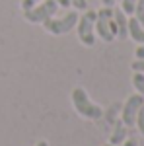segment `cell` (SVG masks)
Returning <instances> with one entry per match:
<instances>
[{
  "mask_svg": "<svg viewBox=\"0 0 144 146\" xmlns=\"http://www.w3.org/2000/svg\"><path fill=\"white\" fill-rule=\"evenodd\" d=\"M105 146H138V140H136V138H127L121 144H109V142H107Z\"/></svg>",
  "mask_w": 144,
  "mask_h": 146,
  "instance_id": "cell-17",
  "label": "cell"
},
{
  "mask_svg": "<svg viewBox=\"0 0 144 146\" xmlns=\"http://www.w3.org/2000/svg\"><path fill=\"white\" fill-rule=\"evenodd\" d=\"M58 10V4H56V0H43V2H39L37 6H33L31 10H25L23 12V16H25V20L31 23H43L45 20H49V18H53Z\"/></svg>",
  "mask_w": 144,
  "mask_h": 146,
  "instance_id": "cell-4",
  "label": "cell"
},
{
  "mask_svg": "<svg viewBox=\"0 0 144 146\" xmlns=\"http://www.w3.org/2000/svg\"><path fill=\"white\" fill-rule=\"evenodd\" d=\"M133 86L136 90V94L144 96V74L142 72H134L133 74Z\"/></svg>",
  "mask_w": 144,
  "mask_h": 146,
  "instance_id": "cell-10",
  "label": "cell"
},
{
  "mask_svg": "<svg viewBox=\"0 0 144 146\" xmlns=\"http://www.w3.org/2000/svg\"><path fill=\"white\" fill-rule=\"evenodd\" d=\"M35 146H49V144H47L45 140H41V142H37V144H35Z\"/></svg>",
  "mask_w": 144,
  "mask_h": 146,
  "instance_id": "cell-22",
  "label": "cell"
},
{
  "mask_svg": "<svg viewBox=\"0 0 144 146\" xmlns=\"http://www.w3.org/2000/svg\"><path fill=\"white\" fill-rule=\"evenodd\" d=\"M134 125H136V129H138V133L144 136V105L138 109V115H136V121H134Z\"/></svg>",
  "mask_w": 144,
  "mask_h": 146,
  "instance_id": "cell-13",
  "label": "cell"
},
{
  "mask_svg": "<svg viewBox=\"0 0 144 146\" xmlns=\"http://www.w3.org/2000/svg\"><path fill=\"white\" fill-rule=\"evenodd\" d=\"M131 68H133L134 72H142L144 74V58H136L133 64H131Z\"/></svg>",
  "mask_w": 144,
  "mask_h": 146,
  "instance_id": "cell-15",
  "label": "cell"
},
{
  "mask_svg": "<svg viewBox=\"0 0 144 146\" xmlns=\"http://www.w3.org/2000/svg\"><path fill=\"white\" fill-rule=\"evenodd\" d=\"M129 35H131L133 41L144 45V27L140 25V22L136 18H129Z\"/></svg>",
  "mask_w": 144,
  "mask_h": 146,
  "instance_id": "cell-9",
  "label": "cell"
},
{
  "mask_svg": "<svg viewBox=\"0 0 144 146\" xmlns=\"http://www.w3.org/2000/svg\"><path fill=\"white\" fill-rule=\"evenodd\" d=\"M134 55H136V58H144V45H140V47H138Z\"/></svg>",
  "mask_w": 144,
  "mask_h": 146,
  "instance_id": "cell-19",
  "label": "cell"
},
{
  "mask_svg": "<svg viewBox=\"0 0 144 146\" xmlns=\"http://www.w3.org/2000/svg\"><path fill=\"white\" fill-rule=\"evenodd\" d=\"M138 0H121V10L127 14V16H133L134 14V6H136Z\"/></svg>",
  "mask_w": 144,
  "mask_h": 146,
  "instance_id": "cell-12",
  "label": "cell"
},
{
  "mask_svg": "<svg viewBox=\"0 0 144 146\" xmlns=\"http://www.w3.org/2000/svg\"><path fill=\"white\" fill-rule=\"evenodd\" d=\"M103 2V6H109V8H113V4H115V0H101Z\"/></svg>",
  "mask_w": 144,
  "mask_h": 146,
  "instance_id": "cell-21",
  "label": "cell"
},
{
  "mask_svg": "<svg viewBox=\"0 0 144 146\" xmlns=\"http://www.w3.org/2000/svg\"><path fill=\"white\" fill-rule=\"evenodd\" d=\"M56 4L62 6V8H68V6H70V0H56Z\"/></svg>",
  "mask_w": 144,
  "mask_h": 146,
  "instance_id": "cell-20",
  "label": "cell"
},
{
  "mask_svg": "<svg viewBox=\"0 0 144 146\" xmlns=\"http://www.w3.org/2000/svg\"><path fill=\"white\" fill-rule=\"evenodd\" d=\"M76 23H78V14L76 12H68L64 18H58V20L49 18V20H45L43 25H45V29H47L49 33L62 35V33H68L72 27H76Z\"/></svg>",
  "mask_w": 144,
  "mask_h": 146,
  "instance_id": "cell-5",
  "label": "cell"
},
{
  "mask_svg": "<svg viewBox=\"0 0 144 146\" xmlns=\"http://www.w3.org/2000/svg\"><path fill=\"white\" fill-rule=\"evenodd\" d=\"M39 2H43V0H22V8H23V12L25 10H31L33 6H37Z\"/></svg>",
  "mask_w": 144,
  "mask_h": 146,
  "instance_id": "cell-16",
  "label": "cell"
},
{
  "mask_svg": "<svg viewBox=\"0 0 144 146\" xmlns=\"http://www.w3.org/2000/svg\"><path fill=\"white\" fill-rule=\"evenodd\" d=\"M72 103H74V109L86 119H100L103 115V109L90 100L84 88H74L72 90Z\"/></svg>",
  "mask_w": 144,
  "mask_h": 146,
  "instance_id": "cell-1",
  "label": "cell"
},
{
  "mask_svg": "<svg viewBox=\"0 0 144 146\" xmlns=\"http://www.w3.org/2000/svg\"><path fill=\"white\" fill-rule=\"evenodd\" d=\"M96 31L105 43H111L115 37H117V27H115V22H113V8L109 6H103L100 12H98V18H96V23H94Z\"/></svg>",
  "mask_w": 144,
  "mask_h": 146,
  "instance_id": "cell-2",
  "label": "cell"
},
{
  "mask_svg": "<svg viewBox=\"0 0 144 146\" xmlns=\"http://www.w3.org/2000/svg\"><path fill=\"white\" fill-rule=\"evenodd\" d=\"M133 16L136 18V20H138V22H140V25L144 27V0H138V2H136Z\"/></svg>",
  "mask_w": 144,
  "mask_h": 146,
  "instance_id": "cell-11",
  "label": "cell"
},
{
  "mask_svg": "<svg viewBox=\"0 0 144 146\" xmlns=\"http://www.w3.org/2000/svg\"><path fill=\"white\" fill-rule=\"evenodd\" d=\"M70 4H72L74 8H78V10H86V8H88V2H86V0H70Z\"/></svg>",
  "mask_w": 144,
  "mask_h": 146,
  "instance_id": "cell-18",
  "label": "cell"
},
{
  "mask_svg": "<svg viewBox=\"0 0 144 146\" xmlns=\"http://www.w3.org/2000/svg\"><path fill=\"white\" fill-rule=\"evenodd\" d=\"M98 18V12L96 10H88L84 16L78 18V37L80 41L86 47H94L96 45V31H94V23Z\"/></svg>",
  "mask_w": 144,
  "mask_h": 146,
  "instance_id": "cell-3",
  "label": "cell"
},
{
  "mask_svg": "<svg viewBox=\"0 0 144 146\" xmlns=\"http://www.w3.org/2000/svg\"><path fill=\"white\" fill-rule=\"evenodd\" d=\"M144 105V96L140 94H133L129 96L125 105L121 107V121L127 127H134V121H136V115H138V109Z\"/></svg>",
  "mask_w": 144,
  "mask_h": 146,
  "instance_id": "cell-6",
  "label": "cell"
},
{
  "mask_svg": "<svg viewBox=\"0 0 144 146\" xmlns=\"http://www.w3.org/2000/svg\"><path fill=\"white\" fill-rule=\"evenodd\" d=\"M119 109H121V107H119L117 103H115V105H111L109 109H107V113H105V119H107L109 123H115V121H117L115 117H117V111H119Z\"/></svg>",
  "mask_w": 144,
  "mask_h": 146,
  "instance_id": "cell-14",
  "label": "cell"
},
{
  "mask_svg": "<svg viewBox=\"0 0 144 146\" xmlns=\"http://www.w3.org/2000/svg\"><path fill=\"white\" fill-rule=\"evenodd\" d=\"M113 22L117 27V37L119 39H127L129 35V18L123 10H113Z\"/></svg>",
  "mask_w": 144,
  "mask_h": 146,
  "instance_id": "cell-7",
  "label": "cell"
},
{
  "mask_svg": "<svg viewBox=\"0 0 144 146\" xmlns=\"http://www.w3.org/2000/svg\"><path fill=\"white\" fill-rule=\"evenodd\" d=\"M127 125L123 121H115L113 123V133H111V138H109V144H121L127 140Z\"/></svg>",
  "mask_w": 144,
  "mask_h": 146,
  "instance_id": "cell-8",
  "label": "cell"
}]
</instances>
